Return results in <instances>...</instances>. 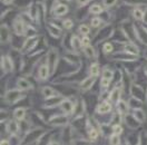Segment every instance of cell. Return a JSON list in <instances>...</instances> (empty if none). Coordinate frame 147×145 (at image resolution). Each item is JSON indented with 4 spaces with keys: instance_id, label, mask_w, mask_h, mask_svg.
<instances>
[{
    "instance_id": "1",
    "label": "cell",
    "mask_w": 147,
    "mask_h": 145,
    "mask_svg": "<svg viewBox=\"0 0 147 145\" xmlns=\"http://www.w3.org/2000/svg\"><path fill=\"white\" fill-rule=\"evenodd\" d=\"M13 30H15L17 36L24 35V33H25V21L20 20V19H17L15 21V24H13Z\"/></svg>"
},
{
    "instance_id": "2",
    "label": "cell",
    "mask_w": 147,
    "mask_h": 145,
    "mask_svg": "<svg viewBox=\"0 0 147 145\" xmlns=\"http://www.w3.org/2000/svg\"><path fill=\"white\" fill-rule=\"evenodd\" d=\"M48 57H49V68L51 70H55L56 66L58 64V55L55 50H50Z\"/></svg>"
},
{
    "instance_id": "3",
    "label": "cell",
    "mask_w": 147,
    "mask_h": 145,
    "mask_svg": "<svg viewBox=\"0 0 147 145\" xmlns=\"http://www.w3.org/2000/svg\"><path fill=\"white\" fill-rule=\"evenodd\" d=\"M67 122H68V118L65 115H56L49 119V123L54 125H63V124H66Z\"/></svg>"
},
{
    "instance_id": "4",
    "label": "cell",
    "mask_w": 147,
    "mask_h": 145,
    "mask_svg": "<svg viewBox=\"0 0 147 145\" xmlns=\"http://www.w3.org/2000/svg\"><path fill=\"white\" fill-rule=\"evenodd\" d=\"M20 98H22V95H21V93L19 91H11L6 95V100H8V102H10V103L17 102Z\"/></svg>"
},
{
    "instance_id": "5",
    "label": "cell",
    "mask_w": 147,
    "mask_h": 145,
    "mask_svg": "<svg viewBox=\"0 0 147 145\" xmlns=\"http://www.w3.org/2000/svg\"><path fill=\"white\" fill-rule=\"evenodd\" d=\"M96 82V76H90L88 78H86L82 84H80V88L83 91H88L89 88H92V86L94 85V83Z\"/></svg>"
},
{
    "instance_id": "6",
    "label": "cell",
    "mask_w": 147,
    "mask_h": 145,
    "mask_svg": "<svg viewBox=\"0 0 147 145\" xmlns=\"http://www.w3.org/2000/svg\"><path fill=\"white\" fill-rule=\"evenodd\" d=\"M125 122L127 123V125L130 128H137L139 126V124H140V122L134 115H127L126 118H125Z\"/></svg>"
},
{
    "instance_id": "7",
    "label": "cell",
    "mask_w": 147,
    "mask_h": 145,
    "mask_svg": "<svg viewBox=\"0 0 147 145\" xmlns=\"http://www.w3.org/2000/svg\"><path fill=\"white\" fill-rule=\"evenodd\" d=\"M42 134V131L41 129H36V131H34L32 133H29L27 136H26V138H25V143H31V142H34L35 140L37 138H39V136Z\"/></svg>"
},
{
    "instance_id": "8",
    "label": "cell",
    "mask_w": 147,
    "mask_h": 145,
    "mask_svg": "<svg viewBox=\"0 0 147 145\" xmlns=\"http://www.w3.org/2000/svg\"><path fill=\"white\" fill-rule=\"evenodd\" d=\"M68 12V7L64 5V3H59L58 6H56L55 9H54V14H55L56 16H58V17H60V16H64Z\"/></svg>"
},
{
    "instance_id": "9",
    "label": "cell",
    "mask_w": 147,
    "mask_h": 145,
    "mask_svg": "<svg viewBox=\"0 0 147 145\" xmlns=\"http://www.w3.org/2000/svg\"><path fill=\"white\" fill-rule=\"evenodd\" d=\"M2 68L6 72H11L13 68V63L10 57H2Z\"/></svg>"
},
{
    "instance_id": "10",
    "label": "cell",
    "mask_w": 147,
    "mask_h": 145,
    "mask_svg": "<svg viewBox=\"0 0 147 145\" xmlns=\"http://www.w3.org/2000/svg\"><path fill=\"white\" fill-rule=\"evenodd\" d=\"M60 108L64 113H71L74 109V105L70 100H64L60 103Z\"/></svg>"
},
{
    "instance_id": "11",
    "label": "cell",
    "mask_w": 147,
    "mask_h": 145,
    "mask_svg": "<svg viewBox=\"0 0 147 145\" xmlns=\"http://www.w3.org/2000/svg\"><path fill=\"white\" fill-rule=\"evenodd\" d=\"M38 75H39V78H40V79H42V81L47 79L48 76H49V67H48L47 65H41L40 68H39Z\"/></svg>"
},
{
    "instance_id": "12",
    "label": "cell",
    "mask_w": 147,
    "mask_h": 145,
    "mask_svg": "<svg viewBox=\"0 0 147 145\" xmlns=\"http://www.w3.org/2000/svg\"><path fill=\"white\" fill-rule=\"evenodd\" d=\"M110 110H111V106L107 102L101 103L100 105H98V107H97V112L99 114H107V113H109Z\"/></svg>"
},
{
    "instance_id": "13",
    "label": "cell",
    "mask_w": 147,
    "mask_h": 145,
    "mask_svg": "<svg viewBox=\"0 0 147 145\" xmlns=\"http://www.w3.org/2000/svg\"><path fill=\"white\" fill-rule=\"evenodd\" d=\"M37 44V37H31L29 38L26 43H24V46H22V50H30L34 48V46Z\"/></svg>"
},
{
    "instance_id": "14",
    "label": "cell",
    "mask_w": 147,
    "mask_h": 145,
    "mask_svg": "<svg viewBox=\"0 0 147 145\" xmlns=\"http://www.w3.org/2000/svg\"><path fill=\"white\" fill-rule=\"evenodd\" d=\"M131 95H133V97H136V98L139 100L142 96H144V91H143V88L140 86L134 85L131 87Z\"/></svg>"
},
{
    "instance_id": "15",
    "label": "cell",
    "mask_w": 147,
    "mask_h": 145,
    "mask_svg": "<svg viewBox=\"0 0 147 145\" xmlns=\"http://www.w3.org/2000/svg\"><path fill=\"white\" fill-rule=\"evenodd\" d=\"M120 98V88L119 87H115L113 91L110 93V100L114 102V103H117L119 102Z\"/></svg>"
},
{
    "instance_id": "16",
    "label": "cell",
    "mask_w": 147,
    "mask_h": 145,
    "mask_svg": "<svg viewBox=\"0 0 147 145\" xmlns=\"http://www.w3.org/2000/svg\"><path fill=\"white\" fill-rule=\"evenodd\" d=\"M48 30H49V33H50L54 37H59L60 35H61V30H60V28L57 27L55 24H50L49 27H48Z\"/></svg>"
},
{
    "instance_id": "17",
    "label": "cell",
    "mask_w": 147,
    "mask_h": 145,
    "mask_svg": "<svg viewBox=\"0 0 147 145\" xmlns=\"http://www.w3.org/2000/svg\"><path fill=\"white\" fill-rule=\"evenodd\" d=\"M19 129L18 124L15 122V121H10L9 123L7 124V131L10 134H13V133H17V131Z\"/></svg>"
},
{
    "instance_id": "18",
    "label": "cell",
    "mask_w": 147,
    "mask_h": 145,
    "mask_svg": "<svg viewBox=\"0 0 147 145\" xmlns=\"http://www.w3.org/2000/svg\"><path fill=\"white\" fill-rule=\"evenodd\" d=\"M17 86H18L20 89H29V88H31V84L28 82L27 79H24V78L18 79Z\"/></svg>"
},
{
    "instance_id": "19",
    "label": "cell",
    "mask_w": 147,
    "mask_h": 145,
    "mask_svg": "<svg viewBox=\"0 0 147 145\" xmlns=\"http://www.w3.org/2000/svg\"><path fill=\"white\" fill-rule=\"evenodd\" d=\"M8 38H9V30H8L7 26L2 25L1 26V43L5 44L8 40Z\"/></svg>"
},
{
    "instance_id": "20",
    "label": "cell",
    "mask_w": 147,
    "mask_h": 145,
    "mask_svg": "<svg viewBox=\"0 0 147 145\" xmlns=\"http://www.w3.org/2000/svg\"><path fill=\"white\" fill-rule=\"evenodd\" d=\"M59 102H60V96H51V97H49V100L47 102V106L54 107L56 105H59Z\"/></svg>"
},
{
    "instance_id": "21",
    "label": "cell",
    "mask_w": 147,
    "mask_h": 145,
    "mask_svg": "<svg viewBox=\"0 0 147 145\" xmlns=\"http://www.w3.org/2000/svg\"><path fill=\"white\" fill-rule=\"evenodd\" d=\"M125 51H126V53H129V54L137 55L138 54V48L134 45L133 43H130V44L125 46Z\"/></svg>"
},
{
    "instance_id": "22",
    "label": "cell",
    "mask_w": 147,
    "mask_h": 145,
    "mask_svg": "<svg viewBox=\"0 0 147 145\" xmlns=\"http://www.w3.org/2000/svg\"><path fill=\"white\" fill-rule=\"evenodd\" d=\"M84 51H85V55H86L88 58H94V57H95V55H96V53H95V49L92 48V46H89V45L85 47Z\"/></svg>"
},
{
    "instance_id": "23",
    "label": "cell",
    "mask_w": 147,
    "mask_h": 145,
    "mask_svg": "<svg viewBox=\"0 0 147 145\" xmlns=\"http://www.w3.org/2000/svg\"><path fill=\"white\" fill-rule=\"evenodd\" d=\"M13 115H15V117L19 119V121H21V119H24L25 118V115H26V110L24 108H17L15 110V113H13Z\"/></svg>"
},
{
    "instance_id": "24",
    "label": "cell",
    "mask_w": 147,
    "mask_h": 145,
    "mask_svg": "<svg viewBox=\"0 0 147 145\" xmlns=\"http://www.w3.org/2000/svg\"><path fill=\"white\" fill-rule=\"evenodd\" d=\"M41 94H42V96H45L46 98H49V97H51V96H53V94H54V89H53L51 87H49V86H46V87H44V88H42Z\"/></svg>"
},
{
    "instance_id": "25",
    "label": "cell",
    "mask_w": 147,
    "mask_h": 145,
    "mask_svg": "<svg viewBox=\"0 0 147 145\" xmlns=\"http://www.w3.org/2000/svg\"><path fill=\"white\" fill-rule=\"evenodd\" d=\"M118 108H119L120 114H126L128 110V105L125 102H119L118 103Z\"/></svg>"
},
{
    "instance_id": "26",
    "label": "cell",
    "mask_w": 147,
    "mask_h": 145,
    "mask_svg": "<svg viewBox=\"0 0 147 145\" xmlns=\"http://www.w3.org/2000/svg\"><path fill=\"white\" fill-rule=\"evenodd\" d=\"M134 116L137 118L139 122H144V121H145V114H144V112H142V110H139V109H136V110H135Z\"/></svg>"
},
{
    "instance_id": "27",
    "label": "cell",
    "mask_w": 147,
    "mask_h": 145,
    "mask_svg": "<svg viewBox=\"0 0 147 145\" xmlns=\"http://www.w3.org/2000/svg\"><path fill=\"white\" fill-rule=\"evenodd\" d=\"M71 45H73L74 49H78V48L83 45V44H82V41L78 39V37L74 36L73 39H71Z\"/></svg>"
},
{
    "instance_id": "28",
    "label": "cell",
    "mask_w": 147,
    "mask_h": 145,
    "mask_svg": "<svg viewBox=\"0 0 147 145\" xmlns=\"http://www.w3.org/2000/svg\"><path fill=\"white\" fill-rule=\"evenodd\" d=\"M98 74H99V66L97 64H92V67H90V75L97 77Z\"/></svg>"
},
{
    "instance_id": "29",
    "label": "cell",
    "mask_w": 147,
    "mask_h": 145,
    "mask_svg": "<svg viewBox=\"0 0 147 145\" xmlns=\"http://www.w3.org/2000/svg\"><path fill=\"white\" fill-rule=\"evenodd\" d=\"M102 77L111 81V78L114 77V72H113V70H110V69H108V68H106V69L102 70Z\"/></svg>"
},
{
    "instance_id": "30",
    "label": "cell",
    "mask_w": 147,
    "mask_h": 145,
    "mask_svg": "<svg viewBox=\"0 0 147 145\" xmlns=\"http://www.w3.org/2000/svg\"><path fill=\"white\" fill-rule=\"evenodd\" d=\"M90 12L92 14H101L102 12V7L100 5H92L90 7Z\"/></svg>"
},
{
    "instance_id": "31",
    "label": "cell",
    "mask_w": 147,
    "mask_h": 145,
    "mask_svg": "<svg viewBox=\"0 0 147 145\" xmlns=\"http://www.w3.org/2000/svg\"><path fill=\"white\" fill-rule=\"evenodd\" d=\"M78 31H79V34H83V35H87V34H89V31H90V29L88 26H86V25H80L79 28H78Z\"/></svg>"
},
{
    "instance_id": "32",
    "label": "cell",
    "mask_w": 147,
    "mask_h": 145,
    "mask_svg": "<svg viewBox=\"0 0 147 145\" xmlns=\"http://www.w3.org/2000/svg\"><path fill=\"white\" fill-rule=\"evenodd\" d=\"M110 143L111 144H120V138L118 134H114L113 133V135L110 136Z\"/></svg>"
},
{
    "instance_id": "33",
    "label": "cell",
    "mask_w": 147,
    "mask_h": 145,
    "mask_svg": "<svg viewBox=\"0 0 147 145\" xmlns=\"http://www.w3.org/2000/svg\"><path fill=\"white\" fill-rule=\"evenodd\" d=\"M111 129H113V133L114 134H118L119 135V134L123 133V127L120 126V125H118V124H114Z\"/></svg>"
},
{
    "instance_id": "34",
    "label": "cell",
    "mask_w": 147,
    "mask_h": 145,
    "mask_svg": "<svg viewBox=\"0 0 147 145\" xmlns=\"http://www.w3.org/2000/svg\"><path fill=\"white\" fill-rule=\"evenodd\" d=\"M133 15H134V17H135L136 19H142L143 17H144V14H143V11L139 9V8H137V9L134 10Z\"/></svg>"
},
{
    "instance_id": "35",
    "label": "cell",
    "mask_w": 147,
    "mask_h": 145,
    "mask_svg": "<svg viewBox=\"0 0 147 145\" xmlns=\"http://www.w3.org/2000/svg\"><path fill=\"white\" fill-rule=\"evenodd\" d=\"M102 50H104L106 54H109V53L113 51V45H111L110 43H106V44L104 45V47H102Z\"/></svg>"
},
{
    "instance_id": "36",
    "label": "cell",
    "mask_w": 147,
    "mask_h": 145,
    "mask_svg": "<svg viewBox=\"0 0 147 145\" xmlns=\"http://www.w3.org/2000/svg\"><path fill=\"white\" fill-rule=\"evenodd\" d=\"M88 134H89V137H90V140H96V138L98 137V132H97V129H95V128H92V129H89Z\"/></svg>"
},
{
    "instance_id": "37",
    "label": "cell",
    "mask_w": 147,
    "mask_h": 145,
    "mask_svg": "<svg viewBox=\"0 0 147 145\" xmlns=\"http://www.w3.org/2000/svg\"><path fill=\"white\" fill-rule=\"evenodd\" d=\"M116 2H117V0H102L104 6H105V7H107V8L113 7V6H114Z\"/></svg>"
},
{
    "instance_id": "38",
    "label": "cell",
    "mask_w": 147,
    "mask_h": 145,
    "mask_svg": "<svg viewBox=\"0 0 147 145\" xmlns=\"http://www.w3.org/2000/svg\"><path fill=\"white\" fill-rule=\"evenodd\" d=\"M109 83H110V79H107V78H101V83H100V86L101 88H104V89H106L108 86H109Z\"/></svg>"
},
{
    "instance_id": "39",
    "label": "cell",
    "mask_w": 147,
    "mask_h": 145,
    "mask_svg": "<svg viewBox=\"0 0 147 145\" xmlns=\"http://www.w3.org/2000/svg\"><path fill=\"white\" fill-rule=\"evenodd\" d=\"M101 25V19L100 18H94L92 20V26L95 28L99 27Z\"/></svg>"
},
{
    "instance_id": "40",
    "label": "cell",
    "mask_w": 147,
    "mask_h": 145,
    "mask_svg": "<svg viewBox=\"0 0 147 145\" xmlns=\"http://www.w3.org/2000/svg\"><path fill=\"white\" fill-rule=\"evenodd\" d=\"M64 26L66 29H71L73 28V21L70 19H67L64 21Z\"/></svg>"
},
{
    "instance_id": "41",
    "label": "cell",
    "mask_w": 147,
    "mask_h": 145,
    "mask_svg": "<svg viewBox=\"0 0 147 145\" xmlns=\"http://www.w3.org/2000/svg\"><path fill=\"white\" fill-rule=\"evenodd\" d=\"M67 58H68V60H71V62H78L79 60V57L73 54H69L67 56Z\"/></svg>"
},
{
    "instance_id": "42",
    "label": "cell",
    "mask_w": 147,
    "mask_h": 145,
    "mask_svg": "<svg viewBox=\"0 0 147 145\" xmlns=\"http://www.w3.org/2000/svg\"><path fill=\"white\" fill-rule=\"evenodd\" d=\"M82 44H83L84 46H88V45H89V38L85 36L83 38V40H82Z\"/></svg>"
},
{
    "instance_id": "43",
    "label": "cell",
    "mask_w": 147,
    "mask_h": 145,
    "mask_svg": "<svg viewBox=\"0 0 147 145\" xmlns=\"http://www.w3.org/2000/svg\"><path fill=\"white\" fill-rule=\"evenodd\" d=\"M90 0H78V3L80 5V6H84V5H86L87 2H89Z\"/></svg>"
},
{
    "instance_id": "44",
    "label": "cell",
    "mask_w": 147,
    "mask_h": 145,
    "mask_svg": "<svg viewBox=\"0 0 147 145\" xmlns=\"http://www.w3.org/2000/svg\"><path fill=\"white\" fill-rule=\"evenodd\" d=\"M143 19H144V22H145V24H147V10H146V12L144 14V17H143Z\"/></svg>"
},
{
    "instance_id": "45",
    "label": "cell",
    "mask_w": 147,
    "mask_h": 145,
    "mask_svg": "<svg viewBox=\"0 0 147 145\" xmlns=\"http://www.w3.org/2000/svg\"><path fill=\"white\" fill-rule=\"evenodd\" d=\"M3 1V3H6V5H8V3H11L13 0H2Z\"/></svg>"
},
{
    "instance_id": "46",
    "label": "cell",
    "mask_w": 147,
    "mask_h": 145,
    "mask_svg": "<svg viewBox=\"0 0 147 145\" xmlns=\"http://www.w3.org/2000/svg\"><path fill=\"white\" fill-rule=\"evenodd\" d=\"M146 72H147V67H146Z\"/></svg>"
},
{
    "instance_id": "47",
    "label": "cell",
    "mask_w": 147,
    "mask_h": 145,
    "mask_svg": "<svg viewBox=\"0 0 147 145\" xmlns=\"http://www.w3.org/2000/svg\"><path fill=\"white\" fill-rule=\"evenodd\" d=\"M146 55H147V53H146Z\"/></svg>"
}]
</instances>
